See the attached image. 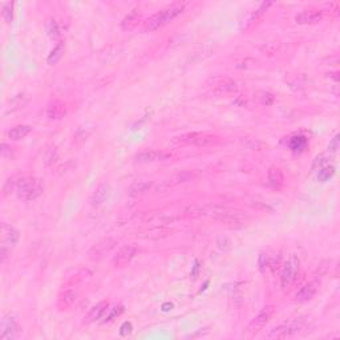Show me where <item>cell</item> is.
Masks as SVG:
<instances>
[{
	"instance_id": "22",
	"label": "cell",
	"mask_w": 340,
	"mask_h": 340,
	"mask_svg": "<svg viewBox=\"0 0 340 340\" xmlns=\"http://www.w3.org/2000/svg\"><path fill=\"white\" fill-rule=\"evenodd\" d=\"M267 177H269L270 185L275 189H279V187L283 186L284 183V177H283L282 170L279 168H275V166H271L269 169V173H267Z\"/></svg>"
},
{
	"instance_id": "6",
	"label": "cell",
	"mask_w": 340,
	"mask_h": 340,
	"mask_svg": "<svg viewBox=\"0 0 340 340\" xmlns=\"http://www.w3.org/2000/svg\"><path fill=\"white\" fill-rule=\"evenodd\" d=\"M299 273V259L295 255H291L282 267V273H281V284L286 290L291 287L296 281Z\"/></svg>"
},
{
	"instance_id": "10",
	"label": "cell",
	"mask_w": 340,
	"mask_h": 340,
	"mask_svg": "<svg viewBox=\"0 0 340 340\" xmlns=\"http://www.w3.org/2000/svg\"><path fill=\"white\" fill-rule=\"evenodd\" d=\"M298 332H300V326L298 323H286L270 330L267 338H270V339H284V338L296 335Z\"/></svg>"
},
{
	"instance_id": "31",
	"label": "cell",
	"mask_w": 340,
	"mask_h": 340,
	"mask_svg": "<svg viewBox=\"0 0 340 340\" xmlns=\"http://www.w3.org/2000/svg\"><path fill=\"white\" fill-rule=\"evenodd\" d=\"M47 31H48V35H50L52 39H56L60 35V28H58V24L54 19H51L47 23Z\"/></svg>"
},
{
	"instance_id": "35",
	"label": "cell",
	"mask_w": 340,
	"mask_h": 340,
	"mask_svg": "<svg viewBox=\"0 0 340 340\" xmlns=\"http://www.w3.org/2000/svg\"><path fill=\"white\" fill-rule=\"evenodd\" d=\"M57 158V152H56V148H52V149L48 150V153L46 156V164L50 165V164H54Z\"/></svg>"
},
{
	"instance_id": "17",
	"label": "cell",
	"mask_w": 340,
	"mask_h": 340,
	"mask_svg": "<svg viewBox=\"0 0 340 340\" xmlns=\"http://www.w3.org/2000/svg\"><path fill=\"white\" fill-rule=\"evenodd\" d=\"M108 308H109L108 302L97 303L96 306H93V307L91 308V311L88 312V315L84 318V323L91 324V323H95V322H97V320L101 319V318H103V316L107 314Z\"/></svg>"
},
{
	"instance_id": "32",
	"label": "cell",
	"mask_w": 340,
	"mask_h": 340,
	"mask_svg": "<svg viewBox=\"0 0 340 340\" xmlns=\"http://www.w3.org/2000/svg\"><path fill=\"white\" fill-rule=\"evenodd\" d=\"M16 183H17V178L16 177H12V178L7 179V182L4 183V187H3V194L8 195L9 193L16 190Z\"/></svg>"
},
{
	"instance_id": "34",
	"label": "cell",
	"mask_w": 340,
	"mask_h": 340,
	"mask_svg": "<svg viewBox=\"0 0 340 340\" xmlns=\"http://www.w3.org/2000/svg\"><path fill=\"white\" fill-rule=\"evenodd\" d=\"M339 146H340V136L339 134H336L335 137L332 138L331 141H330L328 150H330L331 153H335V152H338V149H339Z\"/></svg>"
},
{
	"instance_id": "7",
	"label": "cell",
	"mask_w": 340,
	"mask_h": 340,
	"mask_svg": "<svg viewBox=\"0 0 340 340\" xmlns=\"http://www.w3.org/2000/svg\"><path fill=\"white\" fill-rule=\"evenodd\" d=\"M274 306H266V307L262 308L259 314L247 326V334L249 335H257L258 332L262 331L265 328L266 324L271 320V318L274 315Z\"/></svg>"
},
{
	"instance_id": "24",
	"label": "cell",
	"mask_w": 340,
	"mask_h": 340,
	"mask_svg": "<svg viewBox=\"0 0 340 340\" xmlns=\"http://www.w3.org/2000/svg\"><path fill=\"white\" fill-rule=\"evenodd\" d=\"M64 50H65V44L62 42L57 43V46L55 47L54 50H52V52L50 54V56H48V58H47V62H48L50 65H55V64L62 57Z\"/></svg>"
},
{
	"instance_id": "14",
	"label": "cell",
	"mask_w": 340,
	"mask_h": 340,
	"mask_svg": "<svg viewBox=\"0 0 340 340\" xmlns=\"http://www.w3.org/2000/svg\"><path fill=\"white\" fill-rule=\"evenodd\" d=\"M77 291L73 290V288H68V290L61 291L57 296V303L56 306L60 311H65V310H69V308L75 304V302L77 300Z\"/></svg>"
},
{
	"instance_id": "3",
	"label": "cell",
	"mask_w": 340,
	"mask_h": 340,
	"mask_svg": "<svg viewBox=\"0 0 340 340\" xmlns=\"http://www.w3.org/2000/svg\"><path fill=\"white\" fill-rule=\"evenodd\" d=\"M16 195L17 198L21 201H35L39 198L44 191V182L43 179L36 178V177H29V175H24L17 178L16 183Z\"/></svg>"
},
{
	"instance_id": "33",
	"label": "cell",
	"mask_w": 340,
	"mask_h": 340,
	"mask_svg": "<svg viewBox=\"0 0 340 340\" xmlns=\"http://www.w3.org/2000/svg\"><path fill=\"white\" fill-rule=\"evenodd\" d=\"M330 158L326 156V154H320V156H318V157L315 158V161H314V169H322L323 166H326V165H330V161H328Z\"/></svg>"
},
{
	"instance_id": "30",
	"label": "cell",
	"mask_w": 340,
	"mask_h": 340,
	"mask_svg": "<svg viewBox=\"0 0 340 340\" xmlns=\"http://www.w3.org/2000/svg\"><path fill=\"white\" fill-rule=\"evenodd\" d=\"M122 312H124V307L122 306H116V307L113 308H108V311H107L108 315L105 316L104 322H112L113 319H116L117 316H120Z\"/></svg>"
},
{
	"instance_id": "2",
	"label": "cell",
	"mask_w": 340,
	"mask_h": 340,
	"mask_svg": "<svg viewBox=\"0 0 340 340\" xmlns=\"http://www.w3.org/2000/svg\"><path fill=\"white\" fill-rule=\"evenodd\" d=\"M186 8V3H173V4L168 5L164 9H161L160 12L154 13L153 16H150L148 20L145 21L144 24V31L145 32H153V31H157L161 27H164L165 24H168L169 21H171L173 19L181 15V13L185 11Z\"/></svg>"
},
{
	"instance_id": "4",
	"label": "cell",
	"mask_w": 340,
	"mask_h": 340,
	"mask_svg": "<svg viewBox=\"0 0 340 340\" xmlns=\"http://www.w3.org/2000/svg\"><path fill=\"white\" fill-rule=\"evenodd\" d=\"M20 238V232L16 228L12 227L11 225L1 224V249H0V255H1V262L5 261L8 257L11 250L16 246Z\"/></svg>"
},
{
	"instance_id": "36",
	"label": "cell",
	"mask_w": 340,
	"mask_h": 340,
	"mask_svg": "<svg viewBox=\"0 0 340 340\" xmlns=\"http://www.w3.org/2000/svg\"><path fill=\"white\" fill-rule=\"evenodd\" d=\"M13 153V148L11 145H8V144H3L1 145V156L4 158H11V156H12Z\"/></svg>"
},
{
	"instance_id": "5",
	"label": "cell",
	"mask_w": 340,
	"mask_h": 340,
	"mask_svg": "<svg viewBox=\"0 0 340 340\" xmlns=\"http://www.w3.org/2000/svg\"><path fill=\"white\" fill-rule=\"evenodd\" d=\"M218 137L208 134V133H186L181 134L178 137L173 138L174 144L178 145H195V146H208L217 142Z\"/></svg>"
},
{
	"instance_id": "1",
	"label": "cell",
	"mask_w": 340,
	"mask_h": 340,
	"mask_svg": "<svg viewBox=\"0 0 340 340\" xmlns=\"http://www.w3.org/2000/svg\"><path fill=\"white\" fill-rule=\"evenodd\" d=\"M209 217L213 220L221 221L230 227L241 228L245 227L249 217L238 209H230L221 205H205L199 208V217Z\"/></svg>"
},
{
	"instance_id": "18",
	"label": "cell",
	"mask_w": 340,
	"mask_h": 340,
	"mask_svg": "<svg viewBox=\"0 0 340 340\" xmlns=\"http://www.w3.org/2000/svg\"><path fill=\"white\" fill-rule=\"evenodd\" d=\"M270 5H271V1H265V3H262V4L259 5L257 9H254L253 12L249 15V17L246 19L243 28L245 29L251 28V27H253V25L257 23V21L261 20V17L265 15L266 11H267V8H269Z\"/></svg>"
},
{
	"instance_id": "29",
	"label": "cell",
	"mask_w": 340,
	"mask_h": 340,
	"mask_svg": "<svg viewBox=\"0 0 340 340\" xmlns=\"http://www.w3.org/2000/svg\"><path fill=\"white\" fill-rule=\"evenodd\" d=\"M257 99L262 105H271L273 103H274V96L271 95L270 92H265V91L258 92Z\"/></svg>"
},
{
	"instance_id": "20",
	"label": "cell",
	"mask_w": 340,
	"mask_h": 340,
	"mask_svg": "<svg viewBox=\"0 0 340 340\" xmlns=\"http://www.w3.org/2000/svg\"><path fill=\"white\" fill-rule=\"evenodd\" d=\"M109 194V187L107 183H100L99 186L96 187V190L93 191V194L91 197L92 206H100L105 202V199Z\"/></svg>"
},
{
	"instance_id": "25",
	"label": "cell",
	"mask_w": 340,
	"mask_h": 340,
	"mask_svg": "<svg viewBox=\"0 0 340 340\" xmlns=\"http://www.w3.org/2000/svg\"><path fill=\"white\" fill-rule=\"evenodd\" d=\"M334 174H335V166L326 165V166H323L322 169H319L318 179H319L320 182H326V181H330V178H332Z\"/></svg>"
},
{
	"instance_id": "16",
	"label": "cell",
	"mask_w": 340,
	"mask_h": 340,
	"mask_svg": "<svg viewBox=\"0 0 340 340\" xmlns=\"http://www.w3.org/2000/svg\"><path fill=\"white\" fill-rule=\"evenodd\" d=\"M66 105L60 100H54L51 101L48 107H47V117L50 120H60L65 116Z\"/></svg>"
},
{
	"instance_id": "12",
	"label": "cell",
	"mask_w": 340,
	"mask_h": 340,
	"mask_svg": "<svg viewBox=\"0 0 340 340\" xmlns=\"http://www.w3.org/2000/svg\"><path fill=\"white\" fill-rule=\"evenodd\" d=\"M324 19V11L316 8L303 9L295 16V21L298 24H315Z\"/></svg>"
},
{
	"instance_id": "11",
	"label": "cell",
	"mask_w": 340,
	"mask_h": 340,
	"mask_svg": "<svg viewBox=\"0 0 340 340\" xmlns=\"http://www.w3.org/2000/svg\"><path fill=\"white\" fill-rule=\"evenodd\" d=\"M137 253L138 249L136 246H125V247H122V249L114 255V258L112 259V266L113 267H118V269H120V267H124V266H126L128 263L132 262V259L137 255Z\"/></svg>"
},
{
	"instance_id": "13",
	"label": "cell",
	"mask_w": 340,
	"mask_h": 340,
	"mask_svg": "<svg viewBox=\"0 0 340 340\" xmlns=\"http://www.w3.org/2000/svg\"><path fill=\"white\" fill-rule=\"evenodd\" d=\"M171 157V153L165 150H144L136 154V161L138 162H156L165 161Z\"/></svg>"
},
{
	"instance_id": "23",
	"label": "cell",
	"mask_w": 340,
	"mask_h": 340,
	"mask_svg": "<svg viewBox=\"0 0 340 340\" xmlns=\"http://www.w3.org/2000/svg\"><path fill=\"white\" fill-rule=\"evenodd\" d=\"M236 91H238L236 83L230 79L224 80V81L218 84L216 88V92L218 95H231V93H235Z\"/></svg>"
},
{
	"instance_id": "19",
	"label": "cell",
	"mask_w": 340,
	"mask_h": 340,
	"mask_svg": "<svg viewBox=\"0 0 340 340\" xmlns=\"http://www.w3.org/2000/svg\"><path fill=\"white\" fill-rule=\"evenodd\" d=\"M140 19H141V11L138 8L132 9L130 12L124 17V20L121 21V27L124 31H133L136 28L140 23Z\"/></svg>"
},
{
	"instance_id": "26",
	"label": "cell",
	"mask_w": 340,
	"mask_h": 340,
	"mask_svg": "<svg viewBox=\"0 0 340 340\" xmlns=\"http://www.w3.org/2000/svg\"><path fill=\"white\" fill-rule=\"evenodd\" d=\"M306 145H307V138L304 136H295V137L291 138L290 148L294 152H302L306 148Z\"/></svg>"
},
{
	"instance_id": "21",
	"label": "cell",
	"mask_w": 340,
	"mask_h": 340,
	"mask_svg": "<svg viewBox=\"0 0 340 340\" xmlns=\"http://www.w3.org/2000/svg\"><path fill=\"white\" fill-rule=\"evenodd\" d=\"M31 132H32V126H29V125H16L12 129H9L7 136L13 141H19V140L27 137Z\"/></svg>"
},
{
	"instance_id": "8",
	"label": "cell",
	"mask_w": 340,
	"mask_h": 340,
	"mask_svg": "<svg viewBox=\"0 0 340 340\" xmlns=\"http://www.w3.org/2000/svg\"><path fill=\"white\" fill-rule=\"evenodd\" d=\"M116 245V239H113V238H105L103 241H100L99 243H96V245L89 250L88 257H89V259H92V261H100V259H103V258H104Z\"/></svg>"
},
{
	"instance_id": "15",
	"label": "cell",
	"mask_w": 340,
	"mask_h": 340,
	"mask_svg": "<svg viewBox=\"0 0 340 340\" xmlns=\"http://www.w3.org/2000/svg\"><path fill=\"white\" fill-rule=\"evenodd\" d=\"M318 287H319V283L316 282V281L306 283V284L296 292V296H295V298H296V300H298L299 303L308 302V300H311V299L315 296V294L318 292Z\"/></svg>"
},
{
	"instance_id": "27",
	"label": "cell",
	"mask_w": 340,
	"mask_h": 340,
	"mask_svg": "<svg viewBox=\"0 0 340 340\" xmlns=\"http://www.w3.org/2000/svg\"><path fill=\"white\" fill-rule=\"evenodd\" d=\"M150 186H152V183L150 182H144V181H141V182H136V183H133L132 186H130L129 193H130L132 195L142 194V193H145V191L149 190Z\"/></svg>"
},
{
	"instance_id": "28",
	"label": "cell",
	"mask_w": 340,
	"mask_h": 340,
	"mask_svg": "<svg viewBox=\"0 0 340 340\" xmlns=\"http://www.w3.org/2000/svg\"><path fill=\"white\" fill-rule=\"evenodd\" d=\"M1 16H3L5 23H11V21H12L13 3L8 1V3H4V4H3V7H1Z\"/></svg>"
},
{
	"instance_id": "9",
	"label": "cell",
	"mask_w": 340,
	"mask_h": 340,
	"mask_svg": "<svg viewBox=\"0 0 340 340\" xmlns=\"http://www.w3.org/2000/svg\"><path fill=\"white\" fill-rule=\"evenodd\" d=\"M19 334V324L17 320L11 316V314L3 316L1 326H0V338L5 340L15 339Z\"/></svg>"
},
{
	"instance_id": "37",
	"label": "cell",
	"mask_w": 340,
	"mask_h": 340,
	"mask_svg": "<svg viewBox=\"0 0 340 340\" xmlns=\"http://www.w3.org/2000/svg\"><path fill=\"white\" fill-rule=\"evenodd\" d=\"M130 332H132V324L130 323L122 324V327H121V335L126 336V335H129Z\"/></svg>"
}]
</instances>
